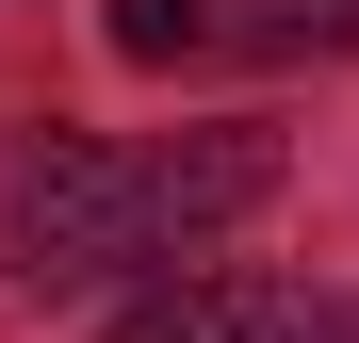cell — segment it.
I'll return each mask as SVG.
<instances>
[{
    "mask_svg": "<svg viewBox=\"0 0 359 343\" xmlns=\"http://www.w3.org/2000/svg\"><path fill=\"white\" fill-rule=\"evenodd\" d=\"M114 49L131 66H196V0H114Z\"/></svg>",
    "mask_w": 359,
    "mask_h": 343,
    "instance_id": "obj_4",
    "label": "cell"
},
{
    "mask_svg": "<svg viewBox=\"0 0 359 343\" xmlns=\"http://www.w3.org/2000/svg\"><path fill=\"white\" fill-rule=\"evenodd\" d=\"M278 196V131H163V147H82L49 131L0 163V278L66 295V278H114V262H163V246H212L229 213Z\"/></svg>",
    "mask_w": 359,
    "mask_h": 343,
    "instance_id": "obj_1",
    "label": "cell"
},
{
    "mask_svg": "<svg viewBox=\"0 0 359 343\" xmlns=\"http://www.w3.org/2000/svg\"><path fill=\"white\" fill-rule=\"evenodd\" d=\"M359 0H196V49H343Z\"/></svg>",
    "mask_w": 359,
    "mask_h": 343,
    "instance_id": "obj_3",
    "label": "cell"
},
{
    "mask_svg": "<svg viewBox=\"0 0 359 343\" xmlns=\"http://www.w3.org/2000/svg\"><path fill=\"white\" fill-rule=\"evenodd\" d=\"M98 343H359V311L294 278H180V295H131Z\"/></svg>",
    "mask_w": 359,
    "mask_h": 343,
    "instance_id": "obj_2",
    "label": "cell"
}]
</instances>
